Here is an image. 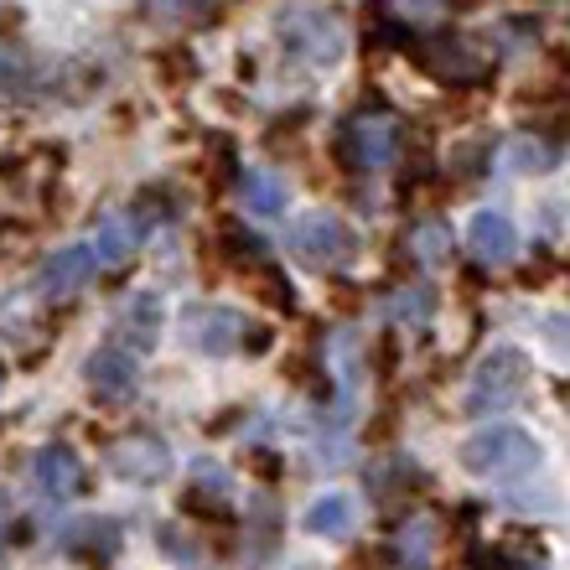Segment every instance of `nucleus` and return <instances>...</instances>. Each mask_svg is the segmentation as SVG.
I'll return each instance as SVG.
<instances>
[{"instance_id":"1","label":"nucleus","mask_w":570,"mask_h":570,"mask_svg":"<svg viewBox=\"0 0 570 570\" xmlns=\"http://www.w3.org/2000/svg\"><path fill=\"white\" fill-rule=\"evenodd\" d=\"M462 466L472 478H493V482H513L540 466V441L519 425H482L478 435L462 441Z\"/></svg>"},{"instance_id":"2","label":"nucleus","mask_w":570,"mask_h":570,"mask_svg":"<svg viewBox=\"0 0 570 570\" xmlns=\"http://www.w3.org/2000/svg\"><path fill=\"white\" fill-rule=\"evenodd\" d=\"M524 390H529V358L519 347H493L478 363V374L466 379L462 410L466 415H503V410L524 400Z\"/></svg>"},{"instance_id":"3","label":"nucleus","mask_w":570,"mask_h":570,"mask_svg":"<svg viewBox=\"0 0 570 570\" xmlns=\"http://www.w3.org/2000/svg\"><path fill=\"white\" fill-rule=\"evenodd\" d=\"M285 249H291L306 271H343L347 259L358 255V239H353V228H347L337 213L316 208V213H301L296 224L285 228Z\"/></svg>"},{"instance_id":"4","label":"nucleus","mask_w":570,"mask_h":570,"mask_svg":"<svg viewBox=\"0 0 570 570\" xmlns=\"http://www.w3.org/2000/svg\"><path fill=\"white\" fill-rule=\"evenodd\" d=\"M343 150L358 171H384L400 156V120L390 109H363L343 125Z\"/></svg>"},{"instance_id":"5","label":"nucleus","mask_w":570,"mask_h":570,"mask_svg":"<svg viewBox=\"0 0 570 570\" xmlns=\"http://www.w3.org/2000/svg\"><path fill=\"white\" fill-rule=\"evenodd\" d=\"M281 37L285 47L296 52V58H306L312 68H332V62L343 58V21L327 11H285L281 16Z\"/></svg>"},{"instance_id":"6","label":"nucleus","mask_w":570,"mask_h":570,"mask_svg":"<svg viewBox=\"0 0 570 570\" xmlns=\"http://www.w3.org/2000/svg\"><path fill=\"white\" fill-rule=\"evenodd\" d=\"M181 343L193 353H208V358H224L244 343V316L228 312V306H213V301H193L181 312Z\"/></svg>"},{"instance_id":"7","label":"nucleus","mask_w":570,"mask_h":570,"mask_svg":"<svg viewBox=\"0 0 570 570\" xmlns=\"http://www.w3.org/2000/svg\"><path fill=\"white\" fill-rule=\"evenodd\" d=\"M161 327H166V301L161 291H130L115 312V347H125L130 358L136 353H150L161 343Z\"/></svg>"},{"instance_id":"8","label":"nucleus","mask_w":570,"mask_h":570,"mask_svg":"<svg viewBox=\"0 0 570 570\" xmlns=\"http://www.w3.org/2000/svg\"><path fill=\"white\" fill-rule=\"evenodd\" d=\"M109 466H115V478H125V482H161L166 472H171V446L150 431L120 435V441L109 446Z\"/></svg>"},{"instance_id":"9","label":"nucleus","mask_w":570,"mask_h":570,"mask_svg":"<svg viewBox=\"0 0 570 570\" xmlns=\"http://www.w3.org/2000/svg\"><path fill=\"white\" fill-rule=\"evenodd\" d=\"M99 275V255H94V244H68V249H52V255L37 265V291L42 296H73L83 285Z\"/></svg>"},{"instance_id":"10","label":"nucleus","mask_w":570,"mask_h":570,"mask_svg":"<svg viewBox=\"0 0 570 570\" xmlns=\"http://www.w3.org/2000/svg\"><path fill=\"white\" fill-rule=\"evenodd\" d=\"M83 374H89V390L99 394V400H109V405H120V400H130V394L140 390L136 358H130L125 347H115V343L99 347V353H89Z\"/></svg>"},{"instance_id":"11","label":"nucleus","mask_w":570,"mask_h":570,"mask_svg":"<svg viewBox=\"0 0 570 570\" xmlns=\"http://www.w3.org/2000/svg\"><path fill=\"white\" fill-rule=\"evenodd\" d=\"M150 224H156V213H146V203H140V208L109 213L105 228H99V239H94V255H99V265H125V259L140 249V239L150 234Z\"/></svg>"},{"instance_id":"12","label":"nucleus","mask_w":570,"mask_h":570,"mask_svg":"<svg viewBox=\"0 0 570 570\" xmlns=\"http://www.w3.org/2000/svg\"><path fill=\"white\" fill-rule=\"evenodd\" d=\"M31 482L47 493V503H68L83 488V462L68 446H42L31 456Z\"/></svg>"},{"instance_id":"13","label":"nucleus","mask_w":570,"mask_h":570,"mask_svg":"<svg viewBox=\"0 0 570 570\" xmlns=\"http://www.w3.org/2000/svg\"><path fill=\"white\" fill-rule=\"evenodd\" d=\"M466 244H472V255H478L482 265H509V259L519 255V228H513L509 213L482 208L478 218H472V228H466Z\"/></svg>"},{"instance_id":"14","label":"nucleus","mask_w":570,"mask_h":570,"mask_svg":"<svg viewBox=\"0 0 570 570\" xmlns=\"http://www.w3.org/2000/svg\"><path fill=\"white\" fill-rule=\"evenodd\" d=\"M415 58H421V68H431L435 78H446V83H462V78L482 73V58L466 42H456V37H431V42L415 47Z\"/></svg>"},{"instance_id":"15","label":"nucleus","mask_w":570,"mask_h":570,"mask_svg":"<svg viewBox=\"0 0 570 570\" xmlns=\"http://www.w3.org/2000/svg\"><path fill=\"white\" fill-rule=\"evenodd\" d=\"M306 534H316V540H347L353 529H358V498L353 493H322L306 509Z\"/></svg>"},{"instance_id":"16","label":"nucleus","mask_w":570,"mask_h":570,"mask_svg":"<svg viewBox=\"0 0 570 570\" xmlns=\"http://www.w3.org/2000/svg\"><path fill=\"white\" fill-rule=\"evenodd\" d=\"M239 197L255 218H275V213H285V181L275 177L271 166H244L239 171Z\"/></svg>"},{"instance_id":"17","label":"nucleus","mask_w":570,"mask_h":570,"mask_svg":"<svg viewBox=\"0 0 570 570\" xmlns=\"http://www.w3.org/2000/svg\"><path fill=\"white\" fill-rule=\"evenodd\" d=\"M503 161H509L513 171H550V166H556V146L540 136H519L503 146Z\"/></svg>"},{"instance_id":"18","label":"nucleus","mask_w":570,"mask_h":570,"mask_svg":"<svg viewBox=\"0 0 570 570\" xmlns=\"http://www.w3.org/2000/svg\"><path fill=\"white\" fill-rule=\"evenodd\" d=\"M410 249H415L421 265H441V259L451 255V228L435 224V218H425V224L410 228Z\"/></svg>"},{"instance_id":"19","label":"nucleus","mask_w":570,"mask_h":570,"mask_svg":"<svg viewBox=\"0 0 570 570\" xmlns=\"http://www.w3.org/2000/svg\"><path fill=\"white\" fill-rule=\"evenodd\" d=\"M78 540L94 544L99 556H115V550H120V529L109 524V519H89V524H78V529H73V544H78Z\"/></svg>"},{"instance_id":"20","label":"nucleus","mask_w":570,"mask_h":570,"mask_svg":"<svg viewBox=\"0 0 570 570\" xmlns=\"http://www.w3.org/2000/svg\"><path fill=\"white\" fill-rule=\"evenodd\" d=\"M410 291H415V296H394V316H400V322H425V316H431V291H425V285H410Z\"/></svg>"},{"instance_id":"21","label":"nucleus","mask_w":570,"mask_h":570,"mask_svg":"<svg viewBox=\"0 0 570 570\" xmlns=\"http://www.w3.org/2000/svg\"><path fill=\"white\" fill-rule=\"evenodd\" d=\"M259 285H265V301H275V306H291V285H285L275 271H259Z\"/></svg>"},{"instance_id":"22","label":"nucleus","mask_w":570,"mask_h":570,"mask_svg":"<svg viewBox=\"0 0 570 570\" xmlns=\"http://www.w3.org/2000/svg\"><path fill=\"white\" fill-rule=\"evenodd\" d=\"M544 337H550L560 353H570V316H544Z\"/></svg>"},{"instance_id":"23","label":"nucleus","mask_w":570,"mask_h":570,"mask_svg":"<svg viewBox=\"0 0 570 570\" xmlns=\"http://www.w3.org/2000/svg\"><path fill=\"white\" fill-rule=\"evenodd\" d=\"M16 83H21V68H16V58H6V52H0V99H6Z\"/></svg>"},{"instance_id":"24","label":"nucleus","mask_w":570,"mask_h":570,"mask_svg":"<svg viewBox=\"0 0 570 570\" xmlns=\"http://www.w3.org/2000/svg\"><path fill=\"white\" fill-rule=\"evenodd\" d=\"M249 347H255V353H265V347H271V332H265V327H255V337H249Z\"/></svg>"}]
</instances>
